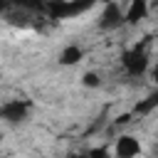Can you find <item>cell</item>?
<instances>
[{"mask_svg":"<svg viewBox=\"0 0 158 158\" xmlns=\"http://www.w3.org/2000/svg\"><path fill=\"white\" fill-rule=\"evenodd\" d=\"M156 106H158V91H153V94H148L146 99H141V101L133 106V114H143V116H146V114H151Z\"/></svg>","mask_w":158,"mask_h":158,"instance_id":"7","label":"cell"},{"mask_svg":"<svg viewBox=\"0 0 158 158\" xmlns=\"http://www.w3.org/2000/svg\"><path fill=\"white\" fill-rule=\"evenodd\" d=\"M81 84H84L86 89H99V86H101V77H99L96 72H86V74L81 77Z\"/></svg>","mask_w":158,"mask_h":158,"instance_id":"8","label":"cell"},{"mask_svg":"<svg viewBox=\"0 0 158 158\" xmlns=\"http://www.w3.org/2000/svg\"><path fill=\"white\" fill-rule=\"evenodd\" d=\"M121 64H123V72L128 77H141L146 69H148V52L143 44H136L133 49L123 52L121 54Z\"/></svg>","mask_w":158,"mask_h":158,"instance_id":"1","label":"cell"},{"mask_svg":"<svg viewBox=\"0 0 158 158\" xmlns=\"http://www.w3.org/2000/svg\"><path fill=\"white\" fill-rule=\"evenodd\" d=\"M148 17V0H131L126 7V25L136 27Z\"/></svg>","mask_w":158,"mask_h":158,"instance_id":"5","label":"cell"},{"mask_svg":"<svg viewBox=\"0 0 158 158\" xmlns=\"http://www.w3.org/2000/svg\"><path fill=\"white\" fill-rule=\"evenodd\" d=\"M156 138H158V133H156Z\"/></svg>","mask_w":158,"mask_h":158,"instance_id":"12","label":"cell"},{"mask_svg":"<svg viewBox=\"0 0 158 158\" xmlns=\"http://www.w3.org/2000/svg\"><path fill=\"white\" fill-rule=\"evenodd\" d=\"M27 114H30V104L25 99H7L0 109V116L5 123H20L27 118Z\"/></svg>","mask_w":158,"mask_h":158,"instance_id":"3","label":"cell"},{"mask_svg":"<svg viewBox=\"0 0 158 158\" xmlns=\"http://www.w3.org/2000/svg\"><path fill=\"white\" fill-rule=\"evenodd\" d=\"M84 59V49L79 44H67L62 52H59V64L62 67H74Z\"/></svg>","mask_w":158,"mask_h":158,"instance_id":"6","label":"cell"},{"mask_svg":"<svg viewBox=\"0 0 158 158\" xmlns=\"http://www.w3.org/2000/svg\"><path fill=\"white\" fill-rule=\"evenodd\" d=\"M121 25H126V10H121L116 0H109L99 15V27L111 32V30H118Z\"/></svg>","mask_w":158,"mask_h":158,"instance_id":"2","label":"cell"},{"mask_svg":"<svg viewBox=\"0 0 158 158\" xmlns=\"http://www.w3.org/2000/svg\"><path fill=\"white\" fill-rule=\"evenodd\" d=\"M143 151L141 141L131 133H121L114 143V158H138Z\"/></svg>","mask_w":158,"mask_h":158,"instance_id":"4","label":"cell"},{"mask_svg":"<svg viewBox=\"0 0 158 158\" xmlns=\"http://www.w3.org/2000/svg\"><path fill=\"white\" fill-rule=\"evenodd\" d=\"M131 121V114H121V116H116V126H123V123H128Z\"/></svg>","mask_w":158,"mask_h":158,"instance_id":"9","label":"cell"},{"mask_svg":"<svg viewBox=\"0 0 158 158\" xmlns=\"http://www.w3.org/2000/svg\"><path fill=\"white\" fill-rule=\"evenodd\" d=\"M69 158H91V156H89V153H72Z\"/></svg>","mask_w":158,"mask_h":158,"instance_id":"11","label":"cell"},{"mask_svg":"<svg viewBox=\"0 0 158 158\" xmlns=\"http://www.w3.org/2000/svg\"><path fill=\"white\" fill-rule=\"evenodd\" d=\"M151 81H153V84L158 86V64H156V67L151 69Z\"/></svg>","mask_w":158,"mask_h":158,"instance_id":"10","label":"cell"}]
</instances>
